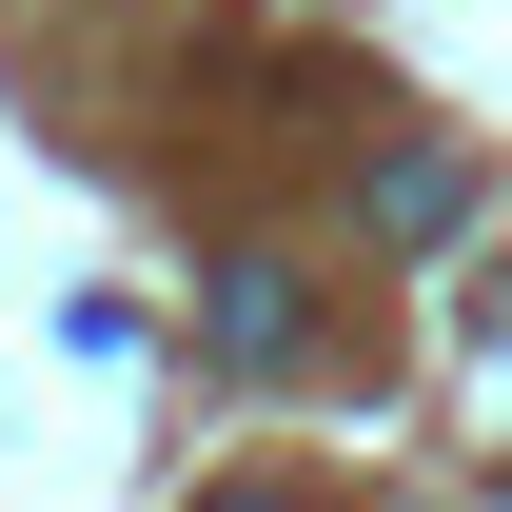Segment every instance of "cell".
<instances>
[{"mask_svg": "<svg viewBox=\"0 0 512 512\" xmlns=\"http://www.w3.org/2000/svg\"><path fill=\"white\" fill-rule=\"evenodd\" d=\"M197 335H217L237 375H276V355H296V276H276V256H217V296H197Z\"/></svg>", "mask_w": 512, "mask_h": 512, "instance_id": "1", "label": "cell"}, {"mask_svg": "<svg viewBox=\"0 0 512 512\" xmlns=\"http://www.w3.org/2000/svg\"><path fill=\"white\" fill-rule=\"evenodd\" d=\"M217 512H296V493H217Z\"/></svg>", "mask_w": 512, "mask_h": 512, "instance_id": "3", "label": "cell"}, {"mask_svg": "<svg viewBox=\"0 0 512 512\" xmlns=\"http://www.w3.org/2000/svg\"><path fill=\"white\" fill-rule=\"evenodd\" d=\"M473 217V158H375V237H453Z\"/></svg>", "mask_w": 512, "mask_h": 512, "instance_id": "2", "label": "cell"}]
</instances>
